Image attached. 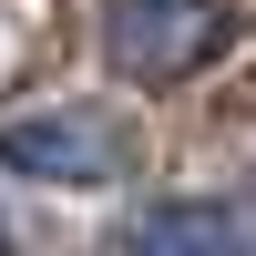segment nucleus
I'll return each mask as SVG.
<instances>
[{
    "label": "nucleus",
    "instance_id": "1",
    "mask_svg": "<svg viewBox=\"0 0 256 256\" xmlns=\"http://www.w3.org/2000/svg\"><path fill=\"white\" fill-rule=\"evenodd\" d=\"M226 31H236L226 0H102V41H113V62L144 72V82L205 72V62L226 52Z\"/></svg>",
    "mask_w": 256,
    "mask_h": 256
},
{
    "label": "nucleus",
    "instance_id": "2",
    "mask_svg": "<svg viewBox=\"0 0 256 256\" xmlns=\"http://www.w3.org/2000/svg\"><path fill=\"white\" fill-rule=\"evenodd\" d=\"M0 164L41 174V184H113L123 174V134L92 123V113H20V123H0Z\"/></svg>",
    "mask_w": 256,
    "mask_h": 256
},
{
    "label": "nucleus",
    "instance_id": "3",
    "mask_svg": "<svg viewBox=\"0 0 256 256\" xmlns=\"http://www.w3.org/2000/svg\"><path fill=\"white\" fill-rule=\"evenodd\" d=\"M134 256H256V216L246 205H205V195L154 205L134 226Z\"/></svg>",
    "mask_w": 256,
    "mask_h": 256
},
{
    "label": "nucleus",
    "instance_id": "4",
    "mask_svg": "<svg viewBox=\"0 0 256 256\" xmlns=\"http://www.w3.org/2000/svg\"><path fill=\"white\" fill-rule=\"evenodd\" d=\"M0 256H10V236H0Z\"/></svg>",
    "mask_w": 256,
    "mask_h": 256
}]
</instances>
